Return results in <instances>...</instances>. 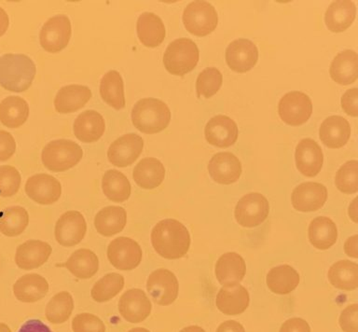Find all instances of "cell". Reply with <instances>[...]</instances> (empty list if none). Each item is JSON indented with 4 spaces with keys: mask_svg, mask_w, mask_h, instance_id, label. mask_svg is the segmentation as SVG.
<instances>
[{
    "mask_svg": "<svg viewBox=\"0 0 358 332\" xmlns=\"http://www.w3.org/2000/svg\"><path fill=\"white\" fill-rule=\"evenodd\" d=\"M151 243L162 258L178 259L187 253L190 236L187 229L176 219H164L153 228Z\"/></svg>",
    "mask_w": 358,
    "mask_h": 332,
    "instance_id": "6da1fadb",
    "label": "cell"
},
{
    "mask_svg": "<svg viewBox=\"0 0 358 332\" xmlns=\"http://www.w3.org/2000/svg\"><path fill=\"white\" fill-rule=\"evenodd\" d=\"M35 63L24 55L7 54L0 57V85L6 90L27 91L35 79Z\"/></svg>",
    "mask_w": 358,
    "mask_h": 332,
    "instance_id": "7a4b0ae2",
    "label": "cell"
},
{
    "mask_svg": "<svg viewBox=\"0 0 358 332\" xmlns=\"http://www.w3.org/2000/svg\"><path fill=\"white\" fill-rule=\"evenodd\" d=\"M171 121L168 106L156 99H143L131 110V122L140 132L157 133L164 130Z\"/></svg>",
    "mask_w": 358,
    "mask_h": 332,
    "instance_id": "3957f363",
    "label": "cell"
},
{
    "mask_svg": "<svg viewBox=\"0 0 358 332\" xmlns=\"http://www.w3.org/2000/svg\"><path fill=\"white\" fill-rule=\"evenodd\" d=\"M83 156L80 145L67 139H58L50 141L43 147L41 160L50 171L64 172L77 166Z\"/></svg>",
    "mask_w": 358,
    "mask_h": 332,
    "instance_id": "277c9868",
    "label": "cell"
},
{
    "mask_svg": "<svg viewBox=\"0 0 358 332\" xmlns=\"http://www.w3.org/2000/svg\"><path fill=\"white\" fill-rule=\"evenodd\" d=\"M200 52L194 41L181 38L172 41L164 52L166 71L176 76H184L197 66Z\"/></svg>",
    "mask_w": 358,
    "mask_h": 332,
    "instance_id": "5b68a950",
    "label": "cell"
},
{
    "mask_svg": "<svg viewBox=\"0 0 358 332\" xmlns=\"http://www.w3.org/2000/svg\"><path fill=\"white\" fill-rule=\"evenodd\" d=\"M217 13L206 1H193L185 9L183 23L190 34L204 37L214 31L217 26Z\"/></svg>",
    "mask_w": 358,
    "mask_h": 332,
    "instance_id": "8992f818",
    "label": "cell"
},
{
    "mask_svg": "<svg viewBox=\"0 0 358 332\" xmlns=\"http://www.w3.org/2000/svg\"><path fill=\"white\" fill-rule=\"evenodd\" d=\"M270 205L264 195L252 192L246 194L238 202L235 208V219L241 226L254 228L267 219Z\"/></svg>",
    "mask_w": 358,
    "mask_h": 332,
    "instance_id": "52a82bcc",
    "label": "cell"
},
{
    "mask_svg": "<svg viewBox=\"0 0 358 332\" xmlns=\"http://www.w3.org/2000/svg\"><path fill=\"white\" fill-rule=\"evenodd\" d=\"M71 32V23L67 16H53L44 24L39 34L42 48L49 52L62 51L69 45Z\"/></svg>",
    "mask_w": 358,
    "mask_h": 332,
    "instance_id": "ba28073f",
    "label": "cell"
},
{
    "mask_svg": "<svg viewBox=\"0 0 358 332\" xmlns=\"http://www.w3.org/2000/svg\"><path fill=\"white\" fill-rule=\"evenodd\" d=\"M278 113L282 121L288 125L298 127L305 124L313 113L310 97L301 92H291L280 100Z\"/></svg>",
    "mask_w": 358,
    "mask_h": 332,
    "instance_id": "9c48e42d",
    "label": "cell"
},
{
    "mask_svg": "<svg viewBox=\"0 0 358 332\" xmlns=\"http://www.w3.org/2000/svg\"><path fill=\"white\" fill-rule=\"evenodd\" d=\"M142 257L138 243L128 237H117L108 247V261L117 270L136 269L141 262Z\"/></svg>",
    "mask_w": 358,
    "mask_h": 332,
    "instance_id": "30bf717a",
    "label": "cell"
},
{
    "mask_svg": "<svg viewBox=\"0 0 358 332\" xmlns=\"http://www.w3.org/2000/svg\"><path fill=\"white\" fill-rule=\"evenodd\" d=\"M147 289L154 303L161 306L171 305L178 298V278L167 269L154 270L148 279Z\"/></svg>",
    "mask_w": 358,
    "mask_h": 332,
    "instance_id": "8fae6325",
    "label": "cell"
},
{
    "mask_svg": "<svg viewBox=\"0 0 358 332\" xmlns=\"http://www.w3.org/2000/svg\"><path fill=\"white\" fill-rule=\"evenodd\" d=\"M87 223L83 214L69 211L62 215L55 225L56 241L63 247H74L80 244L86 236Z\"/></svg>",
    "mask_w": 358,
    "mask_h": 332,
    "instance_id": "7c38bea8",
    "label": "cell"
},
{
    "mask_svg": "<svg viewBox=\"0 0 358 332\" xmlns=\"http://www.w3.org/2000/svg\"><path fill=\"white\" fill-rule=\"evenodd\" d=\"M24 189L31 200L43 205L57 202L62 194L60 181L47 174L32 175L28 178Z\"/></svg>",
    "mask_w": 358,
    "mask_h": 332,
    "instance_id": "4fadbf2b",
    "label": "cell"
},
{
    "mask_svg": "<svg viewBox=\"0 0 358 332\" xmlns=\"http://www.w3.org/2000/svg\"><path fill=\"white\" fill-rule=\"evenodd\" d=\"M144 147V140L136 133L120 136L108 150V161L117 167L131 166L137 160Z\"/></svg>",
    "mask_w": 358,
    "mask_h": 332,
    "instance_id": "5bb4252c",
    "label": "cell"
},
{
    "mask_svg": "<svg viewBox=\"0 0 358 332\" xmlns=\"http://www.w3.org/2000/svg\"><path fill=\"white\" fill-rule=\"evenodd\" d=\"M151 309L150 298L142 289H129L120 298L119 312L127 322H143L150 317Z\"/></svg>",
    "mask_w": 358,
    "mask_h": 332,
    "instance_id": "9a60e30c",
    "label": "cell"
},
{
    "mask_svg": "<svg viewBox=\"0 0 358 332\" xmlns=\"http://www.w3.org/2000/svg\"><path fill=\"white\" fill-rule=\"evenodd\" d=\"M259 59V51L252 41L239 38L232 41L226 50V62L235 72L245 73L253 68Z\"/></svg>",
    "mask_w": 358,
    "mask_h": 332,
    "instance_id": "2e32d148",
    "label": "cell"
},
{
    "mask_svg": "<svg viewBox=\"0 0 358 332\" xmlns=\"http://www.w3.org/2000/svg\"><path fill=\"white\" fill-rule=\"evenodd\" d=\"M52 247L41 240H29L17 247L15 264L20 269H38L46 264L52 254Z\"/></svg>",
    "mask_w": 358,
    "mask_h": 332,
    "instance_id": "e0dca14e",
    "label": "cell"
},
{
    "mask_svg": "<svg viewBox=\"0 0 358 332\" xmlns=\"http://www.w3.org/2000/svg\"><path fill=\"white\" fill-rule=\"evenodd\" d=\"M208 171L215 182L229 185L239 180L242 175V164L232 153L220 152L210 160Z\"/></svg>",
    "mask_w": 358,
    "mask_h": 332,
    "instance_id": "ac0fdd59",
    "label": "cell"
},
{
    "mask_svg": "<svg viewBox=\"0 0 358 332\" xmlns=\"http://www.w3.org/2000/svg\"><path fill=\"white\" fill-rule=\"evenodd\" d=\"M296 166L305 177H315L321 171L324 163L320 146L310 138L302 139L296 147Z\"/></svg>",
    "mask_w": 358,
    "mask_h": 332,
    "instance_id": "d6986e66",
    "label": "cell"
},
{
    "mask_svg": "<svg viewBox=\"0 0 358 332\" xmlns=\"http://www.w3.org/2000/svg\"><path fill=\"white\" fill-rule=\"evenodd\" d=\"M327 199V189L320 183L306 182L296 187L292 194V205L296 210L313 212L323 208Z\"/></svg>",
    "mask_w": 358,
    "mask_h": 332,
    "instance_id": "ffe728a7",
    "label": "cell"
},
{
    "mask_svg": "<svg viewBox=\"0 0 358 332\" xmlns=\"http://www.w3.org/2000/svg\"><path fill=\"white\" fill-rule=\"evenodd\" d=\"M204 135L207 142L213 146L228 147L237 141V124L229 117L215 116L207 122Z\"/></svg>",
    "mask_w": 358,
    "mask_h": 332,
    "instance_id": "44dd1931",
    "label": "cell"
},
{
    "mask_svg": "<svg viewBox=\"0 0 358 332\" xmlns=\"http://www.w3.org/2000/svg\"><path fill=\"white\" fill-rule=\"evenodd\" d=\"M250 298L248 290L242 284L224 286L215 298V305L224 315H237L248 309Z\"/></svg>",
    "mask_w": 358,
    "mask_h": 332,
    "instance_id": "7402d4cb",
    "label": "cell"
},
{
    "mask_svg": "<svg viewBox=\"0 0 358 332\" xmlns=\"http://www.w3.org/2000/svg\"><path fill=\"white\" fill-rule=\"evenodd\" d=\"M49 291V284L43 276L38 273L22 275L13 284V293L17 300L24 303L41 301Z\"/></svg>",
    "mask_w": 358,
    "mask_h": 332,
    "instance_id": "603a6c76",
    "label": "cell"
},
{
    "mask_svg": "<svg viewBox=\"0 0 358 332\" xmlns=\"http://www.w3.org/2000/svg\"><path fill=\"white\" fill-rule=\"evenodd\" d=\"M245 259L234 252L224 254L215 265V276L223 287L239 284L245 277Z\"/></svg>",
    "mask_w": 358,
    "mask_h": 332,
    "instance_id": "cb8c5ba5",
    "label": "cell"
},
{
    "mask_svg": "<svg viewBox=\"0 0 358 332\" xmlns=\"http://www.w3.org/2000/svg\"><path fill=\"white\" fill-rule=\"evenodd\" d=\"M350 136L351 127L343 117L330 116L322 122L320 139L330 149H340L345 146Z\"/></svg>",
    "mask_w": 358,
    "mask_h": 332,
    "instance_id": "d4e9b609",
    "label": "cell"
},
{
    "mask_svg": "<svg viewBox=\"0 0 358 332\" xmlns=\"http://www.w3.org/2000/svg\"><path fill=\"white\" fill-rule=\"evenodd\" d=\"M73 129L78 140L92 143L97 141L105 133V120L97 111H84L75 120Z\"/></svg>",
    "mask_w": 358,
    "mask_h": 332,
    "instance_id": "484cf974",
    "label": "cell"
},
{
    "mask_svg": "<svg viewBox=\"0 0 358 332\" xmlns=\"http://www.w3.org/2000/svg\"><path fill=\"white\" fill-rule=\"evenodd\" d=\"M92 92L83 85H69L61 88L55 99V107L59 113H72L80 110L91 99Z\"/></svg>",
    "mask_w": 358,
    "mask_h": 332,
    "instance_id": "4316f807",
    "label": "cell"
},
{
    "mask_svg": "<svg viewBox=\"0 0 358 332\" xmlns=\"http://www.w3.org/2000/svg\"><path fill=\"white\" fill-rule=\"evenodd\" d=\"M330 76L341 85H348L358 78V55L352 50H346L336 55L330 66Z\"/></svg>",
    "mask_w": 358,
    "mask_h": 332,
    "instance_id": "83f0119b",
    "label": "cell"
},
{
    "mask_svg": "<svg viewBox=\"0 0 358 332\" xmlns=\"http://www.w3.org/2000/svg\"><path fill=\"white\" fill-rule=\"evenodd\" d=\"M133 178L140 188L156 189L161 185L165 178L164 164L156 158L142 159L134 167Z\"/></svg>",
    "mask_w": 358,
    "mask_h": 332,
    "instance_id": "f1b7e54d",
    "label": "cell"
},
{
    "mask_svg": "<svg viewBox=\"0 0 358 332\" xmlns=\"http://www.w3.org/2000/svg\"><path fill=\"white\" fill-rule=\"evenodd\" d=\"M357 7L350 0L334 1L327 9L324 22L327 29L332 32H343L354 23Z\"/></svg>",
    "mask_w": 358,
    "mask_h": 332,
    "instance_id": "f546056e",
    "label": "cell"
},
{
    "mask_svg": "<svg viewBox=\"0 0 358 332\" xmlns=\"http://www.w3.org/2000/svg\"><path fill=\"white\" fill-rule=\"evenodd\" d=\"M127 222V213L120 206H106L101 209L94 217V227L97 233L110 237L122 233Z\"/></svg>",
    "mask_w": 358,
    "mask_h": 332,
    "instance_id": "4dcf8cb0",
    "label": "cell"
},
{
    "mask_svg": "<svg viewBox=\"0 0 358 332\" xmlns=\"http://www.w3.org/2000/svg\"><path fill=\"white\" fill-rule=\"evenodd\" d=\"M136 31L140 41L150 48L161 45L164 41V24L162 19L152 13H144L139 16Z\"/></svg>",
    "mask_w": 358,
    "mask_h": 332,
    "instance_id": "1f68e13d",
    "label": "cell"
},
{
    "mask_svg": "<svg viewBox=\"0 0 358 332\" xmlns=\"http://www.w3.org/2000/svg\"><path fill=\"white\" fill-rule=\"evenodd\" d=\"M63 266L75 277L89 279L96 275L99 270V259L92 250H78L72 253Z\"/></svg>",
    "mask_w": 358,
    "mask_h": 332,
    "instance_id": "d6a6232c",
    "label": "cell"
},
{
    "mask_svg": "<svg viewBox=\"0 0 358 332\" xmlns=\"http://www.w3.org/2000/svg\"><path fill=\"white\" fill-rule=\"evenodd\" d=\"M338 239L336 224L327 217H318L309 226L310 244L320 250H327L335 245Z\"/></svg>",
    "mask_w": 358,
    "mask_h": 332,
    "instance_id": "836d02e7",
    "label": "cell"
},
{
    "mask_svg": "<svg viewBox=\"0 0 358 332\" xmlns=\"http://www.w3.org/2000/svg\"><path fill=\"white\" fill-rule=\"evenodd\" d=\"M29 106L20 96H8L0 103V122L8 128H18L27 122Z\"/></svg>",
    "mask_w": 358,
    "mask_h": 332,
    "instance_id": "e575fe53",
    "label": "cell"
},
{
    "mask_svg": "<svg viewBox=\"0 0 358 332\" xmlns=\"http://www.w3.org/2000/svg\"><path fill=\"white\" fill-rule=\"evenodd\" d=\"M299 284V273L289 265L274 267L267 275V286L275 294H289Z\"/></svg>",
    "mask_w": 358,
    "mask_h": 332,
    "instance_id": "d590c367",
    "label": "cell"
},
{
    "mask_svg": "<svg viewBox=\"0 0 358 332\" xmlns=\"http://www.w3.org/2000/svg\"><path fill=\"white\" fill-rule=\"evenodd\" d=\"M100 94L103 101L115 110L125 107L124 85L119 72L111 71L103 75L100 83Z\"/></svg>",
    "mask_w": 358,
    "mask_h": 332,
    "instance_id": "8d00e7d4",
    "label": "cell"
},
{
    "mask_svg": "<svg viewBox=\"0 0 358 332\" xmlns=\"http://www.w3.org/2000/svg\"><path fill=\"white\" fill-rule=\"evenodd\" d=\"M102 189L106 198L115 203L125 202L131 195L128 178L117 170H108L103 175Z\"/></svg>",
    "mask_w": 358,
    "mask_h": 332,
    "instance_id": "74e56055",
    "label": "cell"
},
{
    "mask_svg": "<svg viewBox=\"0 0 358 332\" xmlns=\"http://www.w3.org/2000/svg\"><path fill=\"white\" fill-rule=\"evenodd\" d=\"M329 279L332 286L338 289L351 290L358 287V265L350 261H340L333 264L329 270Z\"/></svg>",
    "mask_w": 358,
    "mask_h": 332,
    "instance_id": "f35d334b",
    "label": "cell"
},
{
    "mask_svg": "<svg viewBox=\"0 0 358 332\" xmlns=\"http://www.w3.org/2000/svg\"><path fill=\"white\" fill-rule=\"evenodd\" d=\"M29 224V215L21 206L6 208L0 216V233L7 237L19 236Z\"/></svg>",
    "mask_w": 358,
    "mask_h": 332,
    "instance_id": "ab89813d",
    "label": "cell"
},
{
    "mask_svg": "<svg viewBox=\"0 0 358 332\" xmlns=\"http://www.w3.org/2000/svg\"><path fill=\"white\" fill-rule=\"evenodd\" d=\"M73 310L74 300L72 295L69 292L62 291L50 298L49 303L47 304L45 315L50 323L59 325L69 319Z\"/></svg>",
    "mask_w": 358,
    "mask_h": 332,
    "instance_id": "60d3db41",
    "label": "cell"
},
{
    "mask_svg": "<svg viewBox=\"0 0 358 332\" xmlns=\"http://www.w3.org/2000/svg\"><path fill=\"white\" fill-rule=\"evenodd\" d=\"M124 287V277L120 273H108L92 287L91 296L97 303H106L116 297Z\"/></svg>",
    "mask_w": 358,
    "mask_h": 332,
    "instance_id": "b9f144b4",
    "label": "cell"
},
{
    "mask_svg": "<svg viewBox=\"0 0 358 332\" xmlns=\"http://www.w3.org/2000/svg\"><path fill=\"white\" fill-rule=\"evenodd\" d=\"M223 77L221 72L215 68H207L201 71L196 82V90L198 96H203L209 99L215 96L222 85Z\"/></svg>",
    "mask_w": 358,
    "mask_h": 332,
    "instance_id": "7bdbcfd3",
    "label": "cell"
},
{
    "mask_svg": "<svg viewBox=\"0 0 358 332\" xmlns=\"http://www.w3.org/2000/svg\"><path fill=\"white\" fill-rule=\"evenodd\" d=\"M335 184L338 191L346 194L358 191V161H349L338 169L336 174Z\"/></svg>",
    "mask_w": 358,
    "mask_h": 332,
    "instance_id": "ee69618b",
    "label": "cell"
},
{
    "mask_svg": "<svg viewBox=\"0 0 358 332\" xmlns=\"http://www.w3.org/2000/svg\"><path fill=\"white\" fill-rule=\"evenodd\" d=\"M21 175L15 167L0 166V196L11 197L18 192L21 186Z\"/></svg>",
    "mask_w": 358,
    "mask_h": 332,
    "instance_id": "f6af8a7d",
    "label": "cell"
},
{
    "mask_svg": "<svg viewBox=\"0 0 358 332\" xmlns=\"http://www.w3.org/2000/svg\"><path fill=\"white\" fill-rule=\"evenodd\" d=\"M73 332H106V326L96 315L83 312L72 320Z\"/></svg>",
    "mask_w": 358,
    "mask_h": 332,
    "instance_id": "bcb514c9",
    "label": "cell"
},
{
    "mask_svg": "<svg viewBox=\"0 0 358 332\" xmlns=\"http://www.w3.org/2000/svg\"><path fill=\"white\" fill-rule=\"evenodd\" d=\"M338 322L344 332H358V304H352L344 309Z\"/></svg>",
    "mask_w": 358,
    "mask_h": 332,
    "instance_id": "7dc6e473",
    "label": "cell"
},
{
    "mask_svg": "<svg viewBox=\"0 0 358 332\" xmlns=\"http://www.w3.org/2000/svg\"><path fill=\"white\" fill-rule=\"evenodd\" d=\"M16 150L13 136L6 131L0 130V161H8L13 157Z\"/></svg>",
    "mask_w": 358,
    "mask_h": 332,
    "instance_id": "c3c4849f",
    "label": "cell"
},
{
    "mask_svg": "<svg viewBox=\"0 0 358 332\" xmlns=\"http://www.w3.org/2000/svg\"><path fill=\"white\" fill-rule=\"evenodd\" d=\"M341 107L348 115L357 117L358 115V89H350L341 97Z\"/></svg>",
    "mask_w": 358,
    "mask_h": 332,
    "instance_id": "681fc988",
    "label": "cell"
},
{
    "mask_svg": "<svg viewBox=\"0 0 358 332\" xmlns=\"http://www.w3.org/2000/svg\"><path fill=\"white\" fill-rule=\"evenodd\" d=\"M279 332H310V328L304 319L294 317L285 321Z\"/></svg>",
    "mask_w": 358,
    "mask_h": 332,
    "instance_id": "f907efd6",
    "label": "cell"
},
{
    "mask_svg": "<svg viewBox=\"0 0 358 332\" xmlns=\"http://www.w3.org/2000/svg\"><path fill=\"white\" fill-rule=\"evenodd\" d=\"M18 332H52V329L38 319H30L24 322Z\"/></svg>",
    "mask_w": 358,
    "mask_h": 332,
    "instance_id": "816d5d0a",
    "label": "cell"
},
{
    "mask_svg": "<svg viewBox=\"0 0 358 332\" xmlns=\"http://www.w3.org/2000/svg\"><path fill=\"white\" fill-rule=\"evenodd\" d=\"M217 332H245V328L234 320L225 321L218 326Z\"/></svg>",
    "mask_w": 358,
    "mask_h": 332,
    "instance_id": "f5cc1de1",
    "label": "cell"
},
{
    "mask_svg": "<svg viewBox=\"0 0 358 332\" xmlns=\"http://www.w3.org/2000/svg\"><path fill=\"white\" fill-rule=\"evenodd\" d=\"M345 252L347 255L352 258H358V236H355L349 238L345 244Z\"/></svg>",
    "mask_w": 358,
    "mask_h": 332,
    "instance_id": "db71d44e",
    "label": "cell"
},
{
    "mask_svg": "<svg viewBox=\"0 0 358 332\" xmlns=\"http://www.w3.org/2000/svg\"><path fill=\"white\" fill-rule=\"evenodd\" d=\"M8 24H10V20H8L7 13L0 7V38L7 31Z\"/></svg>",
    "mask_w": 358,
    "mask_h": 332,
    "instance_id": "11a10c76",
    "label": "cell"
},
{
    "mask_svg": "<svg viewBox=\"0 0 358 332\" xmlns=\"http://www.w3.org/2000/svg\"><path fill=\"white\" fill-rule=\"evenodd\" d=\"M179 332H206L203 329L199 326H189L181 329Z\"/></svg>",
    "mask_w": 358,
    "mask_h": 332,
    "instance_id": "9f6ffc18",
    "label": "cell"
},
{
    "mask_svg": "<svg viewBox=\"0 0 358 332\" xmlns=\"http://www.w3.org/2000/svg\"><path fill=\"white\" fill-rule=\"evenodd\" d=\"M0 332H11V329L5 323H0Z\"/></svg>",
    "mask_w": 358,
    "mask_h": 332,
    "instance_id": "6f0895ef",
    "label": "cell"
},
{
    "mask_svg": "<svg viewBox=\"0 0 358 332\" xmlns=\"http://www.w3.org/2000/svg\"><path fill=\"white\" fill-rule=\"evenodd\" d=\"M128 332H150V331H148V329H144V328H134V329H130V331H129Z\"/></svg>",
    "mask_w": 358,
    "mask_h": 332,
    "instance_id": "680465c9",
    "label": "cell"
}]
</instances>
